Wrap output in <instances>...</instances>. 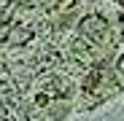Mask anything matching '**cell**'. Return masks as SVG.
Masks as SVG:
<instances>
[{
  "instance_id": "cell-1",
  "label": "cell",
  "mask_w": 124,
  "mask_h": 121,
  "mask_svg": "<svg viewBox=\"0 0 124 121\" xmlns=\"http://www.w3.org/2000/svg\"><path fill=\"white\" fill-rule=\"evenodd\" d=\"M76 102L81 108H97L124 92V51L102 65H94L76 78Z\"/></svg>"
},
{
  "instance_id": "cell-2",
  "label": "cell",
  "mask_w": 124,
  "mask_h": 121,
  "mask_svg": "<svg viewBox=\"0 0 124 121\" xmlns=\"http://www.w3.org/2000/svg\"><path fill=\"white\" fill-rule=\"evenodd\" d=\"M119 27H121V43H124V11H119Z\"/></svg>"
}]
</instances>
